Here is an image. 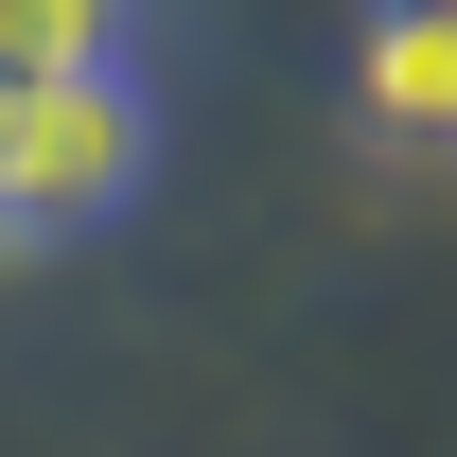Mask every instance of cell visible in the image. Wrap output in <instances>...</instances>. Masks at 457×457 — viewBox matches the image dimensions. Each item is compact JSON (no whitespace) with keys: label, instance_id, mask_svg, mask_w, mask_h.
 <instances>
[{"label":"cell","instance_id":"obj_1","mask_svg":"<svg viewBox=\"0 0 457 457\" xmlns=\"http://www.w3.org/2000/svg\"><path fill=\"white\" fill-rule=\"evenodd\" d=\"M159 176V106L141 71H0V246H71Z\"/></svg>","mask_w":457,"mask_h":457},{"label":"cell","instance_id":"obj_2","mask_svg":"<svg viewBox=\"0 0 457 457\" xmlns=\"http://www.w3.org/2000/svg\"><path fill=\"white\" fill-rule=\"evenodd\" d=\"M370 123H387L404 159H440V123H457V18L440 0H387V36H370Z\"/></svg>","mask_w":457,"mask_h":457},{"label":"cell","instance_id":"obj_3","mask_svg":"<svg viewBox=\"0 0 457 457\" xmlns=\"http://www.w3.org/2000/svg\"><path fill=\"white\" fill-rule=\"evenodd\" d=\"M141 0H0V71H106Z\"/></svg>","mask_w":457,"mask_h":457}]
</instances>
